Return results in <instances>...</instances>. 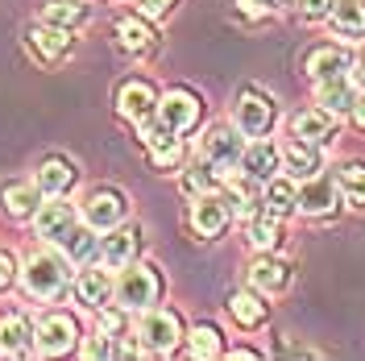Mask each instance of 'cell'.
I'll return each instance as SVG.
<instances>
[{"label":"cell","mask_w":365,"mask_h":361,"mask_svg":"<svg viewBox=\"0 0 365 361\" xmlns=\"http://www.w3.org/2000/svg\"><path fill=\"white\" fill-rule=\"evenodd\" d=\"M228 312H232V320H237L241 328H257V324L266 320V303H257L253 295H232V299H228Z\"/></svg>","instance_id":"obj_28"},{"label":"cell","mask_w":365,"mask_h":361,"mask_svg":"<svg viewBox=\"0 0 365 361\" xmlns=\"http://www.w3.org/2000/svg\"><path fill=\"white\" fill-rule=\"evenodd\" d=\"M303 17H328L332 13V0H299Z\"/></svg>","instance_id":"obj_35"},{"label":"cell","mask_w":365,"mask_h":361,"mask_svg":"<svg viewBox=\"0 0 365 361\" xmlns=\"http://www.w3.org/2000/svg\"><path fill=\"white\" fill-rule=\"evenodd\" d=\"M204 162H212L220 175L232 171V166H241V154H245V146H241V133L237 129H225V125H216V129H207L204 133Z\"/></svg>","instance_id":"obj_4"},{"label":"cell","mask_w":365,"mask_h":361,"mask_svg":"<svg viewBox=\"0 0 365 361\" xmlns=\"http://www.w3.org/2000/svg\"><path fill=\"white\" fill-rule=\"evenodd\" d=\"M75 295L91 303V307H100V303H108V274L104 270H83L75 278Z\"/></svg>","instance_id":"obj_26"},{"label":"cell","mask_w":365,"mask_h":361,"mask_svg":"<svg viewBox=\"0 0 365 361\" xmlns=\"http://www.w3.org/2000/svg\"><path fill=\"white\" fill-rule=\"evenodd\" d=\"M34 225H38V237L54 241V245H67V237L79 228L67 203H46L42 212H34Z\"/></svg>","instance_id":"obj_9"},{"label":"cell","mask_w":365,"mask_h":361,"mask_svg":"<svg viewBox=\"0 0 365 361\" xmlns=\"http://www.w3.org/2000/svg\"><path fill=\"white\" fill-rule=\"evenodd\" d=\"M162 283L158 274L150 270V266H129V270L116 278V299H120V307H150L154 299H158Z\"/></svg>","instance_id":"obj_3"},{"label":"cell","mask_w":365,"mask_h":361,"mask_svg":"<svg viewBox=\"0 0 365 361\" xmlns=\"http://www.w3.org/2000/svg\"><path fill=\"white\" fill-rule=\"evenodd\" d=\"M71 183H75V166L63 158H46L42 166H38V191H46V195H63Z\"/></svg>","instance_id":"obj_19"},{"label":"cell","mask_w":365,"mask_h":361,"mask_svg":"<svg viewBox=\"0 0 365 361\" xmlns=\"http://www.w3.org/2000/svg\"><path fill=\"white\" fill-rule=\"evenodd\" d=\"M120 324H125L120 312H104V316H100V328H104V332H120Z\"/></svg>","instance_id":"obj_40"},{"label":"cell","mask_w":365,"mask_h":361,"mask_svg":"<svg viewBox=\"0 0 365 361\" xmlns=\"http://www.w3.org/2000/svg\"><path fill=\"white\" fill-rule=\"evenodd\" d=\"M4 208H9L13 216H34V208H38V187H9V191H4Z\"/></svg>","instance_id":"obj_33"},{"label":"cell","mask_w":365,"mask_h":361,"mask_svg":"<svg viewBox=\"0 0 365 361\" xmlns=\"http://www.w3.org/2000/svg\"><path fill=\"white\" fill-rule=\"evenodd\" d=\"M141 137H145V146H150L154 166H162V171H166V166H179V158H182L179 133H170L158 121H141Z\"/></svg>","instance_id":"obj_8"},{"label":"cell","mask_w":365,"mask_h":361,"mask_svg":"<svg viewBox=\"0 0 365 361\" xmlns=\"http://www.w3.org/2000/svg\"><path fill=\"white\" fill-rule=\"evenodd\" d=\"M245 237H250V245L257 249H274L278 241H282V228H278V216L274 212H253L250 216V225H245Z\"/></svg>","instance_id":"obj_22"},{"label":"cell","mask_w":365,"mask_h":361,"mask_svg":"<svg viewBox=\"0 0 365 361\" xmlns=\"http://www.w3.org/2000/svg\"><path fill=\"white\" fill-rule=\"evenodd\" d=\"M336 187H341V195L349 208H365V166L361 162H349L341 171V183Z\"/></svg>","instance_id":"obj_27"},{"label":"cell","mask_w":365,"mask_h":361,"mask_svg":"<svg viewBox=\"0 0 365 361\" xmlns=\"http://www.w3.org/2000/svg\"><path fill=\"white\" fill-rule=\"evenodd\" d=\"M83 216H88V225L96 233H108V228L120 225V216H125V200L116 195V191H96L83 208Z\"/></svg>","instance_id":"obj_11"},{"label":"cell","mask_w":365,"mask_h":361,"mask_svg":"<svg viewBox=\"0 0 365 361\" xmlns=\"http://www.w3.org/2000/svg\"><path fill=\"white\" fill-rule=\"evenodd\" d=\"M319 104L328 108V113H349L353 104H357V91H353V83L349 79H324L319 83Z\"/></svg>","instance_id":"obj_24"},{"label":"cell","mask_w":365,"mask_h":361,"mask_svg":"<svg viewBox=\"0 0 365 361\" xmlns=\"http://www.w3.org/2000/svg\"><path fill=\"white\" fill-rule=\"evenodd\" d=\"M361 79H365V59H361Z\"/></svg>","instance_id":"obj_43"},{"label":"cell","mask_w":365,"mask_h":361,"mask_svg":"<svg viewBox=\"0 0 365 361\" xmlns=\"http://www.w3.org/2000/svg\"><path fill=\"white\" fill-rule=\"evenodd\" d=\"M295 203L307 212V216H328L332 208H336V183L332 179H307L303 191H295Z\"/></svg>","instance_id":"obj_12"},{"label":"cell","mask_w":365,"mask_h":361,"mask_svg":"<svg viewBox=\"0 0 365 361\" xmlns=\"http://www.w3.org/2000/svg\"><path fill=\"white\" fill-rule=\"evenodd\" d=\"M83 353H88V357H108V353H113V345H108V340H88V349H83Z\"/></svg>","instance_id":"obj_41"},{"label":"cell","mask_w":365,"mask_h":361,"mask_svg":"<svg viewBox=\"0 0 365 361\" xmlns=\"http://www.w3.org/2000/svg\"><path fill=\"white\" fill-rule=\"evenodd\" d=\"M328 133H332V113L328 108H307V113L295 116V137H303V141H319Z\"/></svg>","instance_id":"obj_25"},{"label":"cell","mask_w":365,"mask_h":361,"mask_svg":"<svg viewBox=\"0 0 365 361\" xmlns=\"http://www.w3.org/2000/svg\"><path fill=\"white\" fill-rule=\"evenodd\" d=\"M34 340H38V349H42V353L58 357V353H71V349H75L79 328H75V320H71V316H46Z\"/></svg>","instance_id":"obj_7"},{"label":"cell","mask_w":365,"mask_h":361,"mask_svg":"<svg viewBox=\"0 0 365 361\" xmlns=\"http://www.w3.org/2000/svg\"><path fill=\"white\" fill-rule=\"evenodd\" d=\"M278 162H282V154L274 146H266V141H253L250 150L241 154V166H245V175H253V179H270L274 171H278Z\"/></svg>","instance_id":"obj_21"},{"label":"cell","mask_w":365,"mask_h":361,"mask_svg":"<svg viewBox=\"0 0 365 361\" xmlns=\"http://www.w3.org/2000/svg\"><path fill=\"white\" fill-rule=\"evenodd\" d=\"M282 162H287V171H291V175H299V179H312V175L319 171L316 141H303V137H295V141L282 150Z\"/></svg>","instance_id":"obj_18"},{"label":"cell","mask_w":365,"mask_h":361,"mask_svg":"<svg viewBox=\"0 0 365 361\" xmlns=\"http://www.w3.org/2000/svg\"><path fill=\"white\" fill-rule=\"evenodd\" d=\"M21 278H25V291L34 299H58L63 287H67V262L58 253H34L25 262Z\"/></svg>","instance_id":"obj_1"},{"label":"cell","mask_w":365,"mask_h":361,"mask_svg":"<svg viewBox=\"0 0 365 361\" xmlns=\"http://www.w3.org/2000/svg\"><path fill=\"white\" fill-rule=\"evenodd\" d=\"M42 21L46 25H79L83 21V4L79 0H50V4H42Z\"/></svg>","instance_id":"obj_29"},{"label":"cell","mask_w":365,"mask_h":361,"mask_svg":"<svg viewBox=\"0 0 365 361\" xmlns=\"http://www.w3.org/2000/svg\"><path fill=\"white\" fill-rule=\"evenodd\" d=\"M191 353H195V357H216V353H220V332H216L212 324H200V328L191 332Z\"/></svg>","instance_id":"obj_34"},{"label":"cell","mask_w":365,"mask_h":361,"mask_svg":"<svg viewBox=\"0 0 365 361\" xmlns=\"http://www.w3.org/2000/svg\"><path fill=\"white\" fill-rule=\"evenodd\" d=\"M154 116H158V125H166L170 133H187L200 121V100L191 91H166L158 100V108H154Z\"/></svg>","instance_id":"obj_5"},{"label":"cell","mask_w":365,"mask_h":361,"mask_svg":"<svg viewBox=\"0 0 365 361\" xmlns=\"http://www.w3.org/2000/svg\"><path fill=\"white\" fill-rule=\"evenodd\" d=\"M88 249H91L88 233H83V228H75V233H71V237H67V253H75V258H83Z\"/></svg>","instance_id":"obj_36"},{"label":"cell","mask_w":365,"mask_h":361,"mask_svg":"<svg viewBox=\"0 0 365 361\" xmlns=\"http://www.w3.org/2000/svg\"><path fill=\"white\" fill-rule=\"evenodd\" d=\"M116 38H120V46H125V50H133V54L150 50V42H154V34H150L145 25L137 21V17H125V21H116Z\"/></svg>","instance_id":"obj_30"},{"label":"cell","mask_w":365,"mask_h":361,"mask_svg":"<svg viewBox=\"0 0 365 361\" xmlns=\"http://www.w3.org/2000/svg\"><path fill=\"white\" fill-rule=\"evenodd\" d=\"M228 225V203L220 195H200L195 208H191V228L200 237H220Z\"/></svg>","instance_id":"obj_10"},{"label":"cell","mask_w":365,"mask_h":361,"mask_svg":"<svg viewBox=\"0 0 365 361\" xmlns=\"http://www.w3.org/2000/svg\"><path fill=\"white\" fill-rule=\"evenodd\" d=\"M170 4H175V0H141V13H145V17H162Z\"/></svg>","instance_id":"obj_37"},{"label":"cell","mask_w":365,"mask_h":361,"mask_svg":"<svg viewBox=\"0 0 365 361\" xmlns=\"http://www.w3.org/2000/svg\"><path fill=\"white\" fill-rule=\"evenodd\" d=\"M216 175H220V171H216L212 162H195V166H187V175H182V191L200 200V195H207V191H212Z\"/></svg>","instance_id":"obj_31"},{"label":"cell","mask_w":365,"mask_h":361,"mask_svg":"<svg viewBox=\"0 0 365 361\" xmlns=\"http://www.w3.org/2000/svg\"><path fill=\"white\" fill-rule=\"evenodd\" d=\"M353 121L365 129V96H357V104H353Z\"/></svg>","instance_id":"obj_42"},{"label":"cell","mask_w":365,"mask_h":361,"mask_svg":"<svg viewBox=\"0 0 365 361\" xmlns=\"http://www.w3.org/2000/svg\"><path fill=\"white\" fill-rule=\"evenodd\" d=\"M332 29L336 34H344V38H357V34H365V4L361 0H341V4H332Z\"/></svg>","instance_id":"obj_23"},{"label":"cell","mask_w":365,"mask_h":361,"mask_svg":"<svg viewBox=\"0 0 365 361\" xmlns=\"http://www.w3.org/2000/svg\"><path fill=\"white\" fill-rule=\"evenodd\" d=\"M137 337L145 349H154V353H175L182 340V324L175 312H154V307H145V316L137 324Z\"/></svg>","instance_id":"obj_2"},{"label":"cell","mask_w":365,"mask_h":361,"mask_svg":"<svg viewBox=\"0 0 365 361\" xmlns=\"http://www.w3.org/2000/svg\"><path fill=\"white\" fill-rule=\"evenodd\" d=\"M116 104H120V113L129 116V121H137V125H141V121H150V116H154V108H158V96H154V88H150V83H125V88H120V100H116Z\"/></svg>","instance_id":"obj_13"},{"label":"cell","mask_w":365,"mask_h":361,"mask_svg":"<svg viewBox=\"0 0 365 361\" xmlns=\"http://www.w3.org/2000/svg\"><path fill=\"white\" fill-rule=\"evenodd\" d=\"M291 208H295V187L287 179H270V187H266V212L282 216V212H291Z\"/></svg>","instance_id":"obj_32"},{"label":"cell","mask_w":365,"mask_h":361,"mask_svg":"<svg viewBox=\"0 0 365 361\" xmlns=\"http://www.w3.org/2000/svg\"><path fill=\"white\" fill-rule=\"evenodd\" d=\"M29 46H34L42 59H63V54L71 50V38H67V29H63V25H46L42 21V25H34V29H29Z\"/></svg>","instance_id":"obj_17"},{"label":"cell","mask_w":365,"mask_h":361,"mask_svg":"<svg viewBox=\"0 0 365 361\" xmlns=\"http://www.w3.org/2000/svg\"><path fill=\"white\" fill-rule=\"evenodd\" d=\"M250 278H253L257 291L274 295V291H282V287L291 283V266H287V262H274V258H262V262H253Z\"/></svg>","instance_id":"obj_20"},{"label":"cell","mask_w":365,"mask_h":361,"mask_svg":"<svg viewBox=\"0 0 365 361\" xmlns=\"http://www.w3.org/2000/svg\"><path fill=\"white\" fill-rule=\"evenodd\" d=\"M270 125H274V104L266 96H257V91H245L237 100V129L245 137H262Z\"/></svg>","instance_id":"obj_6"},{"label":"cell","mask_w":365,"mask_h":361,"mask_svg":"<svg viewBox=\"0 0 365 361\" xmlns=\"http://www.w3.org/2000/svg\"><path fill=\"white\" fill-rule=\"evenodd\" d=\"M13 274H17V266H13V258L9 253H0V291L13 283Z\"/></svg>","instance_id":"obj_38"},{"label":"cell","mask_w":365,"mask_h":361,"mask_svg":"<svg viewBox=\"0 0 365 361\" xmlns=\"http://www.w3.org/2000/svg\"><path fill=\"white\" fill-rule=\"evenodd\" d=\"M282 0H241V9L245 13H270V9H278Z\"/></svg>","instance_id":"obj_39"},{"label":"cell","mask_w":365,"mask_h":361,"mask_svg":"<svg viewBox=\"0 0 365 361\" xmlns=\"http://www.w3.org/2000/svg\"><path fill=\"white\" fill-rule=\"evenodd\" d=\"M34 332H29V324L21 316H4L0 320V357H25V353H34Z\"/></svg>","instance_id":"obj_14"},{"label":"cell","mask_w":365,"mask_h":361,"mask_svg":"<svg viewBox=\"0 0 365 361\" xmlns=\"http://www.w3.org/2000/svg\"><path fill=\"white\" fill-rule=\"evenodd\" d=\"M137 228H108V237L100 241V258H104V266L108 270H120L129 258H133V249H137Z\"/></svg>","instance_id":"obj_15"},{"label":"cell","mask_w":365,"mask_h":361,"mask_svg":"<svg viewBox=\"0 0 365 361\" xmlns=\"http://www.w3.org/2000/svg\"><path fill=\"white\" fill-rule=\"evenodd\" d=\"M344 71H349V54L336 50V46H319V50H312V59H307V75H312L316 83L341 79Z\"/></svg>","instance_id":"obj_16"}]
</instances>
